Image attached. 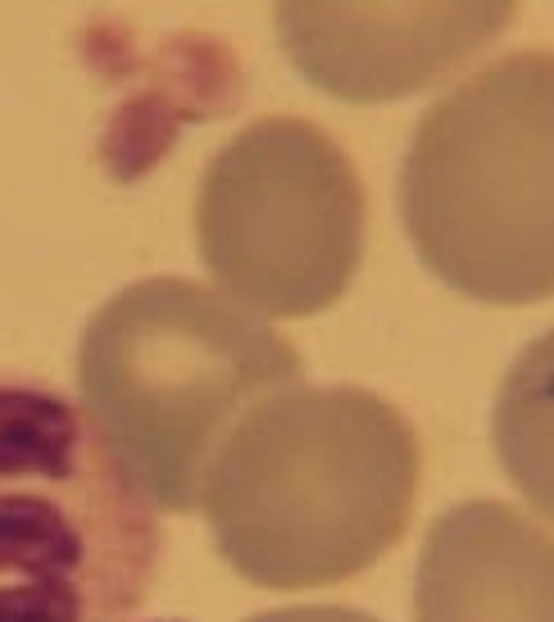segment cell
I'll list each match as a JSON object with an SVG mask.
<instances>
[{
    "instance_id": "1",
    "label": "cell",
    "mask_w": 554,
    "mask_h": 622,
    "mask_svg": "<svg viewBox=\"0 0 554 622\" xmlns=\"http://www.w3.org/2000/svg\"><path fill=\"white\" fill-rule=\"evenodd\" d=\"M419 495V436L364 386H287L214 455L201 504L224 563L264 590L359 577L392 550Z\"/></svg>"
},
{
    "instance_id": "2",
    "label": "cell",
    "mask_w": 554,
    "mask_h": 622,
    "mask_svg": "<svg viewBox=\"0 0 554 622\" xmlns=\"http://www.w3.org/2000/svg\"><path fill=\"white\" fill-rule=\"evenodd\" d=\"M304 363L251 309L191 277L109 296L77 346L82 414L150 504L191 514L237 422Z\"/></svg>"
},
{
    "instance_id": "3",
    "label": "cell",
    "mask_w": 554,
    "mask_h": 622,
    "mask_svg": "<svg viewBox=\"0 0 554 622\" xmlns=\"http://www.w3.org/2000/svg\"><path fill=\"white\" fill-rule=\"evenodd\" d=\"M419 260L482 304L554 296V50H518L441 96L400 164Z\"/></svg>"
},
{
    "instance_id": "4",
    "label": "cell",
    "mask_w": 554,
    "mask_h": 622,
    "mask_svg": "<svg viewBox=\"0 0 554 622\" xmlns=\"http://www.w3.org/2000/svg\"><path fill=\"white\" fill-rule=\"evenodd\" d=\"M155 504L64 391L0 373V622H132L159 573Z\"/></svg>"
},
{
    "instance_id": "5",
    "label": "cell",
    "mask_w": 554,
    "mask_h": 622,
    "mask_svg": "<svg viewBox=\"0 0 554 622\" xmlns=\"http://www.w3.org/2000/svg\"><path fill=\"white\" fill-rule=\"evenodd\" d=\"M196 246L218 291L255 319L337 304L364 254V191L346 151L304 119H260L196 191Z\"/></svg>"
},
{
    "instance_id": "6",
    "label": "cell",
    "mask_w": 554,
    "mask_h": 622,
    "mask_svg": "<svg viewBox=\"0 0 554 622\" xmlns=\"http://www.w3.org/2000/svg\"><path fill=\"white\" fill-rule=\"evenodd\" d=\"M518 0H273L296 73L350 105L405 100L509 27Z\"/></svg>"
},
{
    "instance_id": "7",
    "label": "cell",
    "mask_w": 554,
    "mask_h": 622,
    "mask_svg": "<svg viewBox=\"0 0 554 622\" xmlns=\"http://www.w3.org/2000/svg\"><path fill=\"white\" fill-rule=\"evenodd\" d=\"M413 622H554V531L495 500L446 509L413 573Z\"/></svg>"
},
{
    "instance_id": "8",
    "label": "cell",
    "mask_w": 554,
    "mask_h": 622,
    "mask_svg": "<svg viewBox=\"0 0 554 622\" xmlns=\"http://www.w3.org/2000/svg\"><path fill=\"white\" fill-rule=\"evenodd\" d=\"M495 455L509 482L554 523V327L514 359L495 395Z\"/></svg>"
},
{
    "instance_id": "9",
    "label": "cell",
    "mask_w": 554,
    "mask_h": 622,
    "mask_svg": "<svg viewBox=\"0 0 554 622\" xmlns=\"http://www.w3.org/2000/svg\"><path fill=\"white\" fill-rule=\"evenodd\" d=\"M251 622H377V618L359 609H341V605H304V609H273Z\"/></svg>"
}]
</instances>
